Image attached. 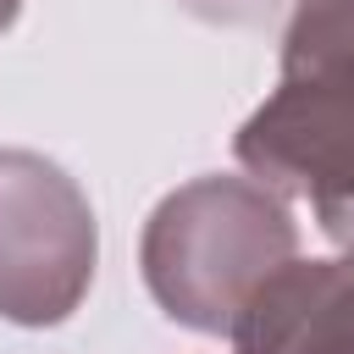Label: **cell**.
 Wrapping results in <instances>:
<instances>
[{
    "instance_id": "1",
    "label": "cell",
    "mask_w": 354,
    "mask_h": 354,
    "mask_svg": "<svg viewBox=\"0 0 354 354\" xmlns=\"http://www.w3.org/2000/svg\"><path fill=\"white\" fill-rule=\"evenodd\" d=\"M243 177L304 199L337 254H354V0H293L277 88L232 138Z\"/></svg>"
},
{
    "instance_id": "3",
    "label": "cell",
    "mask_w": 354,
    "mask_h": 354,
    "mask_svg": "<svg viewBox=\"0 0 354 354\" xmlns=\"http://www.w3.org/2000/svg\"><path fill=\"white\" fill-rule=\"evenodd\" d=\"M100 260L88 194L39 149H0V321L61 326Z\"/></svg>"
},
{
    "instance_id": "6",
    "label": "cell",
    "mask_w": 354,
    "mask_h": 354,
    "mask_svg": "<svg viewBox=\"0 0 354 354\" xmlns=\"http://www.w3.org/2000/svg\"><path fill=\"white\" fill-rule=\"evenodd\" d=\"M17 17H22V0H0V33H6Z\"/></svg>"
},
{
    "instance_id": "5",
    "label": "cell",
    "mask_w": 354,
    "mask_h": 354,
    "mask_svg": "<svg viewBox=\"0 0 354 354\" xmlns=\"http://www.w3.org/2000/svg\"><path fill=\"white\" fill-rule=\"evenodd\" d=\"M183 6H194V11L210 17V22H249V17H260L271 0H183Z\"/></svg>"
},
{
    "instance_id": "2",
    "label": "cell",
    "mask_w": 354,
    "mask_h": 354,
    "mask_svg": "<svg viewBox=\"0 0 354 354\" xmlns=\"http://www.w3.org/2000/svg\"><path fill=\"white\" fill-rule=\"evenodd\" d=\"M299 260V221L254 177H194L171 188L138 238L149 299L188 332L227 337L249 299Z\"/></svg>"
},
{
    "instance_id": "4",
    "label": "cell",
    "mask_w": 354,
    "mask_h": 354,
    "mask_svg": "<svg viewBox=\"0 0 354 354\" xmlns=\"http://www.w3.org/2000/svg\"><path fill=\"white\" fill-rule=\"evenodd\" d=\"M227 337L238 354H354V254L288 260Z\"/></svg>"
}]
</instances>
